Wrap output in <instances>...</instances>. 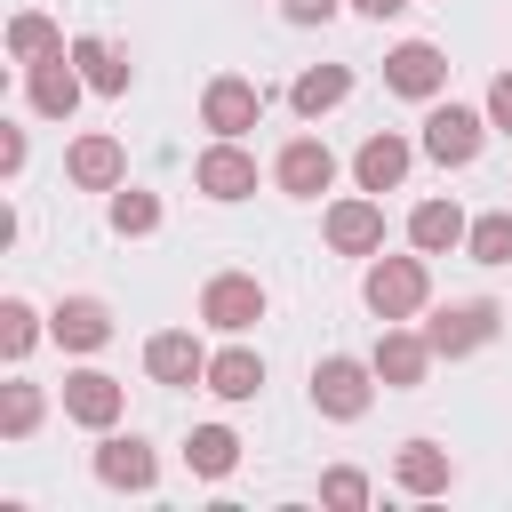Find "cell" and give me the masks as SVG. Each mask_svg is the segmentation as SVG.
I'll list each match as a JSON object with an SVG mask.
<instances>
[{
	"label": "cell",
	"instance_id": "cell-1",
	"mask_svg": "<svg viewBox=\"0 0 512 512\" xmlns=\"http://www.w3.org/2000/svg\"><path fill=\"white\" fill-rule=\"evenodd\" d=\"M368 376H376V360H352V352H328V360L312 368V400H320V416H336V424H352V416H368Z\"/></svg>",
	"mask_w": 512,
	"mask_h": 512
},
{
	"label": "cell",
	"instance_id": "cell-2",
	"mask_svg": "<svg viewBox=\"0 0 512 512\" xmlns=\"http://www.w3.org/2000/svg\"><path fill=\"white\" fill-rule=\"evenodd\" d=\"M424 296H432L424 256H384V264L368 272V312H376V320H408Z\"/></svg>",
	"mask_w": 512,
	"mask_h": 512
},
{
	"label": "cell",
	"instance_id": "cell-3",
	"mask_svg": "<svg viewBox=\"0 0 512 512\" xmlns=\"http://www.w3.org/2000/svg\"><path fill=\"white\" fill-rule=\"evenodd\" d=\"M200 320H208V328H224V336H240V328H256V320H264V288H256L248 272H216V280L200 288Z\"/></svg>",
	"mask_w": 512,
	"mask_h": 512
},
{
	"label": "cell",
	"instance_id": "cell-4",
	"mask_svg": "<svg viewBox=\"0 0 512 512\" xmlns=\"http://www.w3.org/2000/svg\"><path fill=\"white\" fill-rule=\"evenodd\" d=\"M496 320H504V312H496L488 296H464V304H448L424 336H432V352H440V360H464V352H480V344L496 336Z\"/></svg>",
	"mask_w": 512,
	"mask_h": 512
},
{
	"label": "cell",
	"instance_id": "cell-5",
	"mask_svg": "<svg viewBox=\"0 0 512 512\" xmlns=\"http://www.w3.org/2000/svg\"><path fill=\"white\" fill-rule=\"evenodd\" d=\"M80 88H88V72H72V64H64V48H56V56H40V64L24 72V96H32V112H40V120H72Z\"/></svg>",
	"mask_w": 512,
	"mask_h": 512
},
{
	"label": "cell",
	"instance_id": "cell-6",
	"mask_svg": "<svg viewBox=\"0 0 512 512\" xmlns=\"http://www.w3.org/2000/svg\"><path fill=\"white\" fill-rule=\"evenodd\" d=\"M256 112H264V88H256V80H240V72L208 80V96H200V120H208L216 136H240V128H256Z\"/></svg>",
	"mask_w": 512,
	"mask_h": 512
},
{
	"label": "cell",
	"instance_id": "cell-7",
	"mask_svg": "<svg viewBox=\"0 0 512 512\" xmlns=\"http://www.w3.org/2000/svg\"><path fill=\"white\" fill-rule=\"evenodd\" d=\"M272 176H280V192H288V200H320V192L336 184V152H328L320 136H296V144L280 152V168H272Z\"/></svg>",
	"mask_w": 512,
	"mask_h": 512
},
{
	"label": "cell",
	"instance_id": "cell-8",
	"mask_svg": "<svg viewBox=\"0 0 512 512\" xmlns=\"http://www.w3.org/2000/svg\"><path fill=\"white\" fill-rule=\"evenodd\" d=\"M192 184H200L208 200H248V192H256V160H248V152L224 136V144H208V152H200Z\"/></svg>",
	"mask_w": 512,
	"mask_h": 512
},
{
	"label": "cell",
	"instance_id": "cell-9",
	"mask_svg": "<svg viewBox=\"0 0 512 512\" xmlns=\"http://www.w3.org/2000/svg\"><path fill=\"white\" fill-rule=\"evenodd\" d=\"M64 416H72V424H88V432H112V424H120V384H112L104 368L64 376Z\"/></svg>",
	"mask_w": 512,
	"mask_h": 512
},
{
	"label": "cell",
	"instance_id": "cell-10",
	"mask_svg": "<svg viewBox=\"0 0 512 512\" xmlns=\"http://www.w3.org/2000/svg\"><path fill=\"white\" fill-rule=\"evenodd\" d=\"M384 80H392L400 96H440V80H448V56H440L432 40H400V48L384 56Z\"/></svg>",
	"mask_w": 512,
	"mask_h": 512
},
{
	"label": "cell",
	"instance_id": "cell-11",
	"mask_svg": "<svg viewBox=\"0 0 512 512\" xmlns=\"http://www.w3.org/2000/svg\"><path fill=\"white\" fill-rule=\"evenodd\" d=\"M424 152H432L440 168H464V160L480 152V112H464V104H440V112L424 120Z\"/></svg>",
	"mask_w": 512,
	"mask_h": 512
},
{
	"label": "cell",
	"instance_id": "cell-12",
	"mask_svg": "<svg viewBox=\"0 0 512 512\" xmlns=\"http://www.w3.org/2000/svg\"><path fill=\"white\" fill-rule=\"evenodd\" d=\"M328 248L336 256H376L384 248V208L376 200H336L328 208Z\"/></svg>",
	"mask_w": 512,
	"mask_h": 512
},
{
	"label": "cell",
	"instance_id": "cell-13",
	"mask_svg": "<svg viewBox=\"0 0 512 512\" xmlns=\"http://www.w3.org/2000/svg\"><path fill=\"white\" fill-rule=\"evenodd\" d=\"M96 480H104V488H152L160 464H152V448H144L136 432H104V448H96Z\"/></svg>",
	"mask_w": 512,
	"mask_h": 512
},
{
	"label": "cell",
	"instance_id": "cell-14",
	"mask_svg": "<svg viewBox=\"0 0 512 512\" xmlns=\"http://www.w3.org/2000/svg\"><path fill=\"white\" fill-rule=\"evenodd\" d=\"M440 352H432V336H408V328H384V344H376V376L392 384V392H408V384H424V368H432Z\"/></svg>",
	"mask_w": 512,
	"mask_h": 512
},
{
	"label": "cell",
	"instance_id": "cell-15",
	"mask_svg": "<svg viewBox=\"0 0 512 512\" xmlns=\"http://www.w3.org/2000/svg\"><path fill=\"white\" fill-rule=\"evenodd\" d=\"M48 328H56V344H64V352H96V344H112V312H104L96 296H64Z\"/></svg>",
	"mask_w": 512,
	"mask_h": 512
},
{
	"label": "cell",
	"instance_id": "cell-16",
	"mask_svg": "<svg viewBox=\"0 0 512 512\" xmlns=\"http://www.w3.org/2000/svg\"><path fill=\"white\" fill-rule=\"evenodd\" d=\"M144 368H152L160 384H192V376H208V352H200L184 328H160V336L144 344Z\"/></svg>",
	"mask_w": 512,
	"mask_h": 512
},
{
	"label": "cell",
	"instance_id": "cell-17",
	"mask_svg": "<svg viewBox=\"0 0 512 512\" xmlns=\"http://www.w3.org/2000/svg\"><path fill=\"white\" fill-rule=\"evenodd\" d=\"M408 160H416V152H408L400 136H368L360 160H352V176H360V192H392V184L408 176Z\"/></svg>",
	"mask_w": 512,
	"mask_h": 512
},
{
	"label": "cell",
	"instance_id": "cell-18",
	"mask_svg": "<svg viewBox=\"0 0 512 512\" xmlns=\"http://www.w3.org/2000/svg\"><path fill=\"white\" fill-rule=\"evenodd\" d=\"M392 472H400V488H408V496H440V488L456 480V464H448V448H432V440H408Z\"/></svg>",
	"mask_w": 512,
	"mask_h": 512
},
{
	"label": "cell",
	"instance_id": "cell-19",
	"mask_svg": "<svg viewBox=\"0 0 512 512\" xmlns=\"http://www.w3.org/2000/svg\"><path fill=\"white\" fill-rule=\"evenodd\" d=\"M464 232H472V224H464V208H456V200H424V208L408 216V240H416L424 256H440V248H456Z\"/></svg>",
	"mask_w": 512,
	"mask_h": 512
},
{
	"label": "cell",
	"instance_id": "cell-20",
	"mask_svg": "<svg viewBox=\"0 0 512 512\" xmlns=\"http://www.w3.org/2000/svg\"><path fill=\"white\" fill-rule=\"evenodd\" d=\"M256 384H264V360H256L248 344H232V352L208 360V392H216V400H256Z\"/></svg>",
	"mask_w": 512,
	"mask_h": 512
},
{
	"label": "cell",
	"instance_id": "cell-21",
	"mask_svg": "<svg viewBox=\"0 0 512 512\" xmlns=\"http://www.w3.org/2000/svg\"><path fill=\"white\" fill-rule=\"evenodd\" d=\"M72 64L88 72V88H104V96H128V56H120L112 40H96V32H88V40H72Z\"/></svg>",
	"mask_w": 512,
	"mask_h": 512
},
{
	"label": "cell",
	"instance_id": "cell-22",
	"mask_svg": "<svg viewBox=\"0 0 512 512\" xmlns=\"http://www.w3.org/2000/svg\"><path fill=\"white\" fill-rule=\"evenodd\" d=\"M344 96H352V72H344V64H320V72H304V80L288 88V104H296L304 120H320V112H336Z\"/></svg>",
	"mask_w": 512,
	"mask_h": 512
},
{
	"label": "cell",
	"instance_id": "cell-23",
	"mask_svg": "<svg viewBox=\"0 0 512 512\" xmlns=\"http://www.w3.org/2000/svg\"><path fill=\"white\" fill-rule=\"evenodd\" d=\"M120 168H128V160H120V144H112V136H80V144H72V184L112 192V184H120Z\"/></svg>",
	"mask_w": 512,
	"mask_h": 512
},
{
	"label": "cell",
	"instance_id": "cell-24",
	"mask_svg": "<svg viewBox=\"0 0 512 512\" xmlns=\"http://www.w3.org/2000/svg\"><path fill=\"white\" fill-rule=\"evenodd\" d=\"M232 456H240V440H232L224 424H200V432L184 440V464H192L200 480H224V472H232Z\"/></svg>",
	"mask_w": 512,
	"mask_h": 512
},
{
	"label": "cell",
	"instance_id": "cell-25",
	"mask_svg": "<svg viewBox=\"0 0 512 512\" xmlns=\"http://www.w3.org/2000/svg\"><path fill=\"white\" fill-rule=\"evenodd\" d=\"M464 248H472V264H512V208L480 216V224L464 232Z\"/></svg>",
	"mask_w": 512,
	"mask_h": 512
},
{
	"label": "cell",
	"instance_id": "cell-26",
	"mask_svg": "<svg viewBox=\"0 0 512 512\" xmlns=\"http://www.w3.org/2000/svg\"><path fill=\"white\" fill-rule=\"evenodd\" d=\"M8 48H16L24 64H40V56H56L64 40H56V24H48V16H16V24H8Z\"/></svg>",
	"mask_w": 512,
	"mask_h": 512
},
{
	"label": "cell",
	"instance_id": "cell-27",
	"mask_svg": "<svg viewBox=\"0 0 512 512\" xmlns=\"http://www.w3.org/2000/svg\"><path fill=\"white\" fill-rule=\"evenodd\" d=\"M32 336H40V328H32V304H24V296H8V304H0V352H8V360H24V352H32Z\"/></svg>",
	"mask_w": 512,
	"mask_h": 512
},
{
	"label": "cell",
	"instance_id": "cell-28",
	"mask_svg": "<svg viewBox=\"0 0 512 512\" xmlns=\"http://www.w3.org/2000/svg\"><path fill=\"white\" fill-rule=\"evenodd\" d=\"M32 424H40V392H32V384H8V400H0V432H8V440H32Z\"/></svg>",
	"mask_w": 512,
	"mask_h": 512
},
{
	"label": "cell",
	"instance_id": "cell-29",
	"mask_svg": "<svg viewBox=\"0 0 512 512\" xmlns=\"http://www.w3.org/2000/svg\"><path fill=\"white\" fill-rule=\"evenodd\" d=\"M152 224H160V200L152 192H120L112 200V232H152Z\"/></svg>",
	"mask_w": 512,
	"mask_h": 512
},
{
	"label": "cell",
	"instance_id": "cell-30",
	"mask_svg": "<svg viewBox=\"0 0 512 512\" xmlns=\"http://www.w3.org/2000/svg\"><path fill=\"white\" fill-rule=\"evenodd\" d=\"M320 496H328V504H344V512H352V504H368V480H360V472H344V464H336V472H328V480H320Z\"/></svg>",
	"mask_w": 512,
	"mask_h": 512
},
{
	"label": "cell",
	"instance_id": "cell-31",
	"mask_svg": "<svg viewBox=\"0 0 512 512\" xmlns=\"http://www.w3.org/2000/svg\"><path fill=\"white\" fill-rule=\"evenodd\" d=\"M288 8V24H328L336 16V0H280Z\"/></svg>",
	"mask_w": 512,
	"mask_h": 512
},
{
	"label": "cell",
	"instance_id": "cell-32",
	"mask_svg": "<svg viewBox=\"0 0 512 512\" xmlns=\"http://www.w3.org/2000/svg\"><path fill=\"white\" fill-rule=\"evenodd\" d=\"M488 120L512 128V72H496V88H488Z\"/></svg>",
	"mask_w": 512,
	"mask_h": 512
},
{
	"label": "cell",
	"instance_id": "cell-33",
	"mask_svg": "<svg viewBox=\"0 0 512 512\" xmlns=\"http://www.w3.org/2000/svg\"><path fill=\"white\" fill-rule=\"evenodd\" d=\"M360 16H392V8H408V0H352Z\"/></svg>",
	"mask_w": 512,
	"mask_h": 512
}]
</instances>
